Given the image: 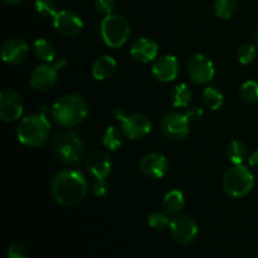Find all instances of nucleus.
Masks as SVG:
<instances>
[{
	"label": "nucleus",
	"instance_id": "nucleus-5",
	"mask_svg": "<svg viewBox=\"0 0 258 258\" xmlns=\"http://www.w3.org/2000/svg\"><path fill=\"white\" fill-rule=\"evenodd\" d=\"M224 191L232 198H243L254 188V175L247 166L234 165L224 173L222 180Z\"/></svg>",
	"mask_w": 258,
	"mask_h": 258
},
{
	"label": "nucleus",
	"instance_id": "nucleus-11",
	"mask_svg": "<svg viewBox=\"0 0 258 258\" xmlns=\"http://www.w3.org/2000/svg\"><path fill=\"white\" fill-rule=\"evenodd\" d=\"M120 123L122 134L131 140H140L146 138L153 128L151 120L144 113L125 115L120 120Z\"/></svg>",
	"mask_w": 258,
	"mask_h": 258
},
{
	"label": "nucleus",
	"instance_id": "nucleus-12",
	"mask_svg": "<svg viewBox=\"0 0 258 258\" xmlns=\"http://www.w3.org/2000/svg\"><path fill=\"white\" fill-rule=\"evenodd\" d=\"M188 75L196 85H207L214 77V64L203 53H197L188 62Z\"/></svg>",
	"mask_w": 258,
	"mask_h": 258
},
{
	"label": "nucleus",
	"instance_id": "nucleus-26",
	"mask_svg": "<svg viewBox=\"0 0 258 258\" xmlns=\"http://www.w3.org/2000/svg\"><path fill=\"white\" fill-rule=\"evenodd\" d=\"M102 144L107 150L110 151H116L117 149H120V146L122 145V140H121V133L113 126L107 127V130L103 134Z\"/></svg>",
	"mask_w": 258,
	"mask_h": 258
},
{
	"label": "nucleus",
	"instance_id": "nucleus-1",
	"mask_svg": "<svg viewBox=\"0 0 258 258\" xmlns=\"http://www.w3.org/2000/svg\"><path fill=\"white\" fill-rule=\"evenodd\" d=\"M50 191L58 204L73 207L86 198L88 193V183L81 171L66 169L55 174L50 183Z\"/></svg>",
	"mask_w": 258,
	"mask_h": 258
},
{
	"label": "nucleus",
	"instance_id": "nucleus-19",
	"mask_svg": "<svg viewBox=\"0 0 258 258\" xmlns=\"http://www.w3.org/2000/svg\"><path fill=\"white\" fill-rule=\"evenodd\" d=\"M117 63L111 55H101L92 66V76L97 81H105L115 73Z\"/></svg>",
	"mask_w": 258,
	"mask_h": 258
},
{
	"label": "nucleus",
	"instance_id": "nucleus-23",
	"mask_svg": "<svg viewBox=\"0 0 258 258\" xmlns=\"http://www.w3.org/2000/svg\"><path fill=\"white\" fill-rule=\"evenodd\" d=\"M227 155L231 163L234 165H239L243 163L247 158V148L242 141L233 140L228 144L227 146Z\"/></svg>",
	"mask_w": 258,
	"mask_h": 258
},
{
	"label": "nucleus",
	"instance_id": "nucleus-32",
	"mask_svg": "<svg viewBox=\"0 0 258 258\" xmlns=\"http://www.w3.org/2000/svg\"><path fill=\"white\" fill-rule=\"evenodd\" d=\"M8 257L9 258H28V249L20 243H13L8 248Z\"/></svg>",
	"mask_w": 258,
	"mask_h": 258
},
{
	"label": "nucleus",
	"instance_id": "nucleus-17",
	"mask_svg": "<svg viewBox=\"0 0 258 258\" xmlns=\"http://www.w3.org/2000/svg\"><path fill=\"white\" fill-rule=\"evenodd\" d=\"M86 166L95 179H106L112 170L110 156L102 150L92 151L86 160Z\"/></svg>",
	"mask_w": 258,
	"mask_h": 258
},
{
	"label": "nucleus",
	"instance_id": "nucleus-15",
	"mask_svg": "<svg viewBox=\"0 0 258 258\" xmlns=\"http://www.w3.org/2000/svg\"><path fill=\"white\" fill-rule=\"evenodd\" d=\"M153 75L156 81L161 83H169L175 80L179 75V60L174 55H163L154 62Z\"/></svg>",
	"mask_w": 258,
	"mask_h": 258
},
{
	"label": "nucleus",
	"instance_id": "nucleus-16",
	"mask_svg": "<svg viewBox=\"0 0 258 258\" xmlns=\"http://www.w3.org/2000/svg\"><path fill=\"white\" fill-rule=\"evenodd\" d=\"M168 159L159 153H150L140 161L141 173L151 179H160L168 173Z\"/></svg>",
	"mask_w": 258,
	"mask_h": 258
},
{
	"label": "nucleus",
	"instance_id": "nucleus-31",
	"mask_svg": "<svg viewBox=\"0 0 258 258\" xmlns=\"http://www.w3.org/2000/svg\"><path fill=\"white\" fill-rule=\"evenodd\" d=\"M95 8L103 15L112 14L116 8V0H95Z\"/></svg>",
	"mask_w": 258,
	"mask_h": 258
},
{
	"label": "nucleus",
	"instance_id": "nucleus-34",
	"mask_svg": "<svg viewBox=\"0 0 258 258\" xmlns=\"http://www.w3.org/2000/svg\"><path fill=\"white\" fill-rule=\"evenodd\" d=\"M185 113L188 116L189 121H198L203 116V110L201 107H198V106H193Z\"/></svg>",
	"mask_w": 258,
	"mask_h": 258
},
{
	"label": "nucleus",
	"instance_id": "nucleus-7",
	"mask_svg": "<svg viewBox=\"0 0 258 258\" xmlns=\"http://www.w3.org/2000/svg\"><path fill=\"white\" fill-rule=\"evenodd\" d=\"M66 63V59H60L57 63H44L37 66L30 73V87L39 92H44L54 87L59 78V71L64 67Z\"/></svg>",
	"mask_w": 258,
	"mask_h": 258
},
{
	"label": "nucleus",
	"instance_id": "nucleus-30",
	"mask_svg": "<svg viewBox=\"0 0 258 258\" xmlns=\"http://www.w3.org/2000/svg\"><path fill=\"white\" fill-rule=\"evenodd\" d=\"M170 219H169L168 214L166 213H153L149 216L148 218V224L155 231H164V229L169 228L170 226Z\"/></svg>",
	"mask_w": 258,
	"mask_h": 258
},
{
	"label": "nucleus",
	"instance_id": "nucleus-36",
	"mask_svg": "<svg viewBox=\"0 0 258 258\" xmlns=\"http://www.w3.org/2000/svg\"><path fill=\"white\" fill-rule=\"evenodd\" d=\"M112 115H113V117L116 118V120L120 121L121 118H122L123 116L126 115V113H125V111H123V108H121V107H116L115 110L112 111Z\"/></svg>",
	"mask_w": 258,
	"mask_h": 258
},
{
	"label": "nucleus",
	"instance_id": "nucleus-27",
	"mask_svg": "<svg viewBox=\"0 0 258 258\" xmlns=\"http://www.w3.org/2000/svg\"><path fill=\"white\" fill-rule=\"evenodd\" d=\"M239 96L247 103H254L258 101V83L256 81H246L239 88Z\"/></svg>",
	"mask_w": 258,
	"mask_h": 258
},
{
	"label": "nucleus",
	"instance_id": "nucleus-18",
	"mask_svg": "<svg viewBox=\"0 0 258 258\" xmlns=\"http://www.w3.org/2000/svg\"><path fill=\"white\" fill-rule=\"evenodd\" d=\"M159 47L154 40L149 38H139L138 40L133 43L130 48V54L136 62L149 63L151 60H155L158 57Z\"/></svg>",
	"mask_w": 258,
	"mask_h": 258
},
{
	"label": "nucleus",
	"instance_id": "nucleus-29",
	"mask_svg": "<svg viewBox=\"0 0 258 258\" xmlns=\"http://www.w3.org/2000/svg\"><path fill=\"white\" fill-rule=\"evenodd\" d=\"M257 57V47L252 43H244L237 50V58L242 64H249Z\"/></svg>",
	"mask_w": 258,
	"mask_h": 258
},
{
	"label": "nucleus",
	"instance_id": "nucleus-10",
	"mask_svg": "<svg viewBox=\"0 0 258 258\" xmlns=\"http://www.w3.org/2000/svg\"><path fill=\"white\" fill-rule=\"evenodd\" d=\"M24 103L19 92L4 88L0 92V118L3 122H14L23 115Z\"/></svg>",
	"mask_w": 258,
	"mask_h": 258
},
{
	"label": "nucleus",
	"instance_id": "nucleus-9",
	"mask_svg": "<svg viewBox=\"0 0 258 258\" xmlns=\"http://www.w3.org/2000/svg\"><path fill=\"white\" fill-rule=\"evenodd\" d=\"M189 122L186 113L170 111L161 120V130L170 140L181 141L189 135Z\"/></svg>",
	"mask_w": 258,
	"mask_h": 258
},
{
	"label": "nucleus",
	"instance_id": "nucleus-21",
	"mask_svg": "<svg viewBox=\"0 0 258 258\" xmlns=\"http://www.w3.org/2000/svg\"><path fill=\"white\" fill-rule=\"evenodd\" d=\"M33 50L34 54L39 58L40 60H44L45 63H53L55 58V48L49 40L44 38H39L33 44Z\"/></svg>",
	"mask_w": 258,
	"mask_h": 258
},
{
	"label": "nucleus",
	"instance_id": "nucleus-38",
	"mask_svg": "<svg viewBox=\"0 0 258 258\" xmlns=\"http://www.w3.org/2000/svg\"><path fill=\"white\" fill-rule=\"evenodd\" d=\"M256 43H257V48H258V28H257V32H256Z\"/></svg>",
	"mask_w": 258,
	"mask_h": 258
},
{
	"label": "nucleus",
	"instance_id": "nucleus-28",
	"mask_svg": "<svg viewBox=\"0 0 258 258\" xmlns=\"http://www.w3.org/2000/svg\"><path fill=\"white\" fill-rule=\"evenodd\" d=\"M35 10L38 15H40L44 19H54L55 15L58 14L57 4L53 0H37L35 2Z\"/></svg>",
	"mask_w": 258,
	"mask_h": 258
},
{
	"label": "nucleus",
	"instance_id": "nucleus-4",
	"mask_svg": "<svg viewBox=\"0 0 258 258\" xmlns=\"http://www.w3.org/2000/svg\"><path fill=\"white\" fill-rule=\"evenodd\" d=\"M52 149L59 161L64 164H76L82 158L85 144L73 130H59L53 136Z\"/></svg>",
	"mask_w": 258,
	"mask_h": 258
},
{
	"label": "nucleus",
	"instance_id": "nucleus-37",
	"mask_svg": "<svg viewBox=\"0 0 258 258\" xmlns=\"http://www.w3.org/2000/svg\"><path fill=\"white\" fill-rule=\"evenodd\" d=\"M3 2L7 3V4H9V5H17V4H20L23 0H3Z\"/></svg>",
	"mask_w": 258,
	"mask_h": 258
},
{
	"label": "nucleus",
	"instance_id": "nucleus-2",
	"mask_svg": "<svg viewBox=\"0 0 258 258\" xmlns=\"http://www.w3.org/2000/svg\"><path fill=\"white\" fill-rule=\"evenodd\" d=\"M50 115L60 127H75L88 117V106L80 95L68 93L53 103Z\"/></svg>",
	"mask_w": 258,
	"mask_h": 258
},
{
	"label": "nucleus",
	"instance_id": "nucleus-33",
	"mask_svg": "<svg viewBox=\"0 0 258 258\" xmlns=\"http://www.w3.org/2000/svg\"><path fill=\"white\" fill-rule=\"evenodd\" d=\"M92 191L98 198L105 197L107 194V184H106L105 179H96L92 184Z\"/></svg>",
	"mask_w": 258,
	"mask_h": 258
},
{
	"label": "nucleus",
	"instance_id": "nucleus-3",
	"mask_svg": "<svg viewBox=\"0 0 258 258\" xmlns=\"http://www.w3.org/2000/svg\"><path fill=\"white\" fill-rule=\"evenodd\" d=\"M50 122L43 112L25 116L17 128V136L20 144L28 148H39L49 139Z\"/></svg>",
	"mask_w": 258,
	"mask_h": 258
},
{
	"label": "nucleus",
	"instance_id": "nucleus-22",
	"mask_svg": "<svg viewBox=\"0 0 258 258\" xmlns=\"http://www.w3.org/2000/svg\"><path fill=\"white\" fill-rule=\"evenodd\" d=\"M191 97L193 93L189 88L188 85L185 83H180L176 86L171 92V101H173V106L176 108H186L189 107L191 102Z\"/></svg>",
	"mask_w": 258,
	"mask_h": 258
},
{
	"label": "nucleus",
	"instance_id": "nucleus-35",
	"mask_svg": "<svg viewBox=\"0 0 258 258\" xmlns=\"http://www.w3.org/2000/svg\"><path fill=\"white\" fill-rule=\"evenodd\" d=\"M248 164L252 169L258 171V149L248 156Z\"/></svg>",
	"mask_w": 258,
	"mask_h": 258
},
{
	"label": "nucleus",
	"instance_id": "nucleus-24",
	"mask_svg": "<svg viewBox=\"0 0 258 258\" xmlns=\"http://www.w3.org/2000/svg\"><path fill=\"white\" fill-rule=\"evenodd\" d=\"M238 8L237 0H216L214 3V13L221 19H229Z\"/></svg>",
	"mask_w": 258,
	"mask_h": 258
},
{
	"label": "nucleus",
	"instance_id": "nucleus-20",
	"mask_svg": "<svg viewBox=\"0 0 258 258\" xmlns=\"http://www.w3.org/2000/svg\"><path fill=\"white\" fill-rule=\"evenodd\" d=\"M185 206L184 194L180 190H170L163 199V209L168 216H178Z\"/></svg>",
	"mask_w": 258,
	"mask_h": 258
},
{
	"label": "nucleus",
	"instance_id": "nucleus-6",
	"mask_svg": "<svg viewBox=\"0 0 258 258\" xmlns=\"http://www.w3.org/2000/svg\"><path fill=\"white\" fill-rule=\"evenodd\" d=\"M131 34V25L127 18L121 14L105 15L101 22V35L105 44L110 48H121L128 40Z\"/></svg>",
	"mask_w": 258,
	"mask_h": 258
},
{
	"label": "nucleus",
	"instance_id": "nucleus-13",
	"mask_svg": "<svg viewBox=\"0 0 258 258\" xmlns=\"http://www.w3.org/2000/svg\"><path fill=\"white\" fill-rule=\"evenodd\" d=\"M29 54V45L22 38H9L2 47V58L7 64L17 66L24 62Z\"/></svg>",
	"mask_w": 258,
	"mask_h": 258
},
{
	"label": "nucleus",
	"instance_id": "nucleus-8",
	"mask_svg": "<svg viewBox=\"0 0 258 258\" xmlns=\"http://www.w3.org/2000/svg\"><path fill=\"white\" fill-rule=\"evenodd\" d=\"M171 238L181 246H188L196 241L198 236V224L189 216H176L171 219L169 226Z\"/></svg>",
	"mask_w": 258,
	"mask_h": 258
},
{
	"label": "nucleus",
	"instance_id": "nucleus-25",
	"mask_svg": "<svg viewBox=\"0 0 258 258\" xmlns=\"http://www.w3.org/2000/svg\"><path fill=\"white\" fill-rule=\"evenodd\" d=\"M203 102L211 110H218L223 105V93L216 87H207L203 92Z\"/></svg>",
	"mask_w": 258,
	"mask_h": 258
},
{
	"label": "nucleus",
	"instance_id": "nucleus-14",
	"mask_svg": "<svg viewBox=\"0 0 258 258\" xmlns=\"http://www.w3.org/2000/svg\"><path fill=\"white\" fill-rule=\"evenodd\" d=\"M53 25L63 37H73L82 30L83 20L73 10H60L53 19Z\"/></svg>",
	"mask_w": 258,
	"mask_h": 258
}]
</instances>
